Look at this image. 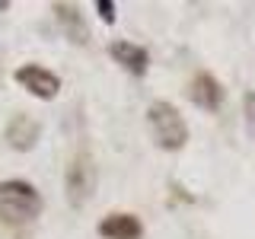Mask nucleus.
Returning <instances> with one entry per match:
<instances>
[{
    "instance_id": "7",
    "label": "nucleus",
    "mask_w": 255,
    "mask_h": 239,
    "mask_svg": "<svg viewBox=\"0 0 255 239\" xmlns=\"http://www.w3.org/2000/svg\"><path fill=\"white\" fill-rule=\"evenodd\" d=\"M109 54H112V61H115L118 67H125L128 74H134V77H143V74H147V67H150L147 48H140V45H134V42H125V38L112 42L109 45Z\"/></svg>"
},
{
    "instance_id": "1",
    "label": "nucleus",
    "mask_w": 255,
    "mask_h": 239,
    "mask_svg": "<svg viewBox=\"0 0 255 239\" xmlns=\"http://www.w3.org/2000/svg\"><path fill=\"white\" fill-rule=\"evenodd\" d=\"M42 195H38L35 185L22 179H6L0 182V223L6 227H22V223H32L42 214Z\"/></svg>"
},
{
    "instance_id": "3",
    "label": "nucleus",
    "mask_w": 255,
    "mask_h": 239,
    "mask_svg": "<svg viewBox=\"0 0 255 239\" xmlns=\"http://www.w3.org/2000/svg\"><path fill=\"white\" fill-rule=\"evenodd\" d=\"M147 124H150V134H153L156 147H163V150H182L188 143V124H185V118H182L179 109H175L172 102H166V99L150 102Z\"/></svg>"
},
{
    "instance_id": "11",
    "label": "nucleus",
    "mask_w": 255,
    "mask_h": 239,
    "mask_svg": "<svg viewBox=\"0 0 255 239\" xmlns=\"http://www.w3.org/2000/svg\"><path fill=\"white\" fill-rule=\"evenodd\" d=\"M96 10H99L102 22H115V3L112 0H96Z\"/></svg>"
},
{
    "instance_id": "10",
    "label": "nucleus",
    "mask_w": 255,
    "mask_h": 239,
    "mask_svg": "<svg viewBox=\"0 0 255 239\" xmlns=\"http://www.w3.org/2000/svg\"><path fill=\"white\" fill-rule=\"evenodd\" d=\"M243 112H246L249 134H252V140H255V93H246V96H243Z\"/></svg>"
},
{
    "instance_id": "4",
    "label": "nucleus",
    "mask_w": 255,
    "mask_h": 239,
    "mask_svg": "<svg viewBox=\"0 0 255 239\" xmlns=\"http://www.w3.org/2000/svg\"><path fill=\"white\" fill-rule=\"evenodd\" d=\"M13 80L26 93L35 96V99H54V96L61 93V80L48 67H42V64H22V67H16Z\"/></svg>"
},
{
    "instance_id": "8",
    "label": "nucleus",
    "mask_w": 255,
    "mask_h": 239,
    "mask_svg": "<svg viewBox=\"0 0 255 239\" xmlns=\"http://www.w3.org/2000/svg\"><path fill=\"white\" fill-rule=\"evenodd\" d=\"M96 230H99V236H106V239H140V236H143V223H140V217H134V214H125V211L102 217Z\"/></svg>"
},
{
    "instance_id": "12",
    "label": "nucleus",
    "mask_w": 255,
    "mask_h": 239,
    "mask_svg": "<svg viewBox=\"0 0 255 239\" xmlns=\"http://www.w3.org/2000/svg\"><path fill=\"white\" fill-rule=\"evenodd\" d=\"M0 10H10V0H0Z\"/></svg>"
},
{
    "instance_id": "2",
    "label": "nucleus",
    "mask_w": 255,
    "mask_h": 239,
    "mask_svg": "<svg viewBox=\"0 0 255 239\" xmlns=\"http://www.w3.org/2000/svg\"><path fill=\"white\" fill-rule=\"evenodd\" d=\"M96 182H99V169L90 150H77L70 156L67 169H64V198L67 204L80 211L83 204H90V198L96 195Z\"/></svg>"
},
{
    "instance_id": "6",
    "label": "nucleus",
    "mask_w": 255,
    "mask_h": 239,
    "mask_svg": "<svg viewBox=\"0 0 255 239\" xmlns=\"http://www.w3.org/2000/svg\"><path fill=\"white\" fill-rule=\"evenodd\" d=\"M3 137H6V143H10L13 150L26 153V150H32L38 143V137H42V121L26 115V112H19V115H13L10 121H6Z\"/></svg>"
},
{
    "instance_id": "9",
    "label": "nucleus",
    "mask_w": 255,
    "mask_h": 239,
    "mask_svg": "<svg viewBox=\"0 0 255 239\" xmlns=\"http://www.w3.org/2000/svg\"><path fill=\"white\" fill-rule=\"evenodd\" d=\"M51 13H54L58 29H61L74 45H86V42H90V32H86V26H83V13H80L74 3H54Z\"/></svg>"
},
{
    "instance_id": "5",
    "label": "nucleus",
    "mask_w": 255,
    "mask_h": 239,
    "mask_svg": "<svg viewBox=\"0 0 255 239\" xmlns=\"http://www.w3.org/2000/svg\"><path fill=\"white\" fill-rule=\"evenodd\" d=\"M188 99L204 112H217L223 106V99H227V90H223V83L214 74L201 70V74H195L191 83H188Z\"/></svg>"
}]
</instances>
